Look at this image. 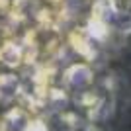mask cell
<instances>
[{"mask_svg": "<svg viewBox=\"0 0 131 131\" xmlns=\"http://www.w3.org/2000/svg\"><path fill=\"white\" fill-rule=\"evenodd\" d=\"M94 67L86 61H77V63H72L69 65L63 71V77H61V84L67 90V94H78L86 92L90 88L94 86Z\"/></svg>", "mask_w": 131, "mask_h": 131, "instance_id": "6da1fadb", "label": "cell"}, {"mask_svg": "<svg viewBox=\"0 0 131 131\" xmlns=\"http://www.w3.org/2000/svg\"><path fill=\"white\" fill-rule=\"evenodd\" d=\"M67 43L71 45V49L74 51L82 61H86L90 65H92L94 61H96V57H98L100 47L88 37L86 31H84L82 27H74V29H71V31L67 33Z\"/></svg>", "mask_w": 131, "mask_h": 131, "instance_id": "7a4b0ae2", "label": "cell"}, {"mask_svg": "<svg viewBox=\"0 0 131 131\" xmlns=\"http://www.w3.org/2000/svg\"><path fill=\"white\" fill-rule=\"evenodd\" d=\"M0 63L10 69H20V67H26V47L20 41H12V39H6L4 43L0 45Z\"/></svg>", "mask_w": 131, "mask_h": 131, "instance_id": "3957f363", "label": "cell"}, {"mask_svg": "<svg viewBox=\"0 0 131 131\" xmlns=\"http://www.w3.org/2000/svg\"><path fill=\"white\" fill-rule=\"evenodd\" d=\"M82 29L86 31V35L92 39L98 47L108 45V41L112 39V33H114V27L110 26V24L102 22V20H96V18H90V16H88L86 24L82 26Z\"/></svg>", "mask_w": 131, "mask_h": 131, "instance_id": "277c9868", "label": "cell"}, {"mask_svg": "<svg viewBox=\"0 0 131 131\" xmlns=\"http://www.w3.org/2000/svg\"><path fill=\"white\" fill-rule=\"evenodd\" d=\"M114 12V29L121 33L131 29V0H108Z\"/></svg>", "mask_w": 131, "mask_h": 131, "instance_id": "5b68a950", "label": "cell"}, {"mask_svg": "<svg viewBox=\"0 0 131 131\" xmlns=\"http://www.w3.org/2000/svg\"><path fill=\"white\" fill-rule=\"evenodd\" d=\"M22 131H51V129L45 123V119H41V117H29V121L24 125Z\"/></svg>", "mask_w": 131, "mask_h": 131, "instance_id": "8992f818", "label": "cell"}, {"mask_svg": "<svg viewBox=\"0 0 131 131\" xmlns=\"http://www.w3.org/2000/svg\"><path fill=\"white\" fill-rule=\"evenodd\" d=\"M63 131H78V129H69V127H65Z\"/></svg>", "mask_w": 131, "mask_h": 131, "instance_id": "52a82bcc", "label": "cell"}, {"mask_svg": "<svg viewBox=\"0 0 131 131\" xmlns=\"http://www.w3.org/2000/svg\"><path fill=\"white\" fill-rule=\"evenodd\" d=\"M0 131H6V129H4V127H2V125H0Z\"/></svg>", "mask_w": 131, "mask_h": 131, "instance_id": "ba28073f", "label": "cell"}]
</instances>
